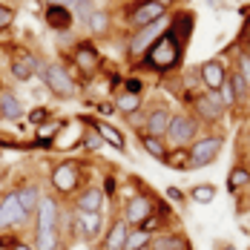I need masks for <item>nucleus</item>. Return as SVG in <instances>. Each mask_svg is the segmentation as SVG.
<instances>
[{"label": "nucleus", "mask_w": 250, "mask_h": 250, "mask_svg": "<svg viewBox=\"0 0 250 250\" xmlns=\"http://www.w3.org/2000/svg\"><path fill=\"white\" fill-rule=\"evenodd\" d=\"M184 49H187V46L167 29V32L150 46V52L138 61V66H141V69H150V72H158V75H167V72L178 69Z\"/></svg>", "instance_id": "nucleus-1"}, {"label": "nucleus", "mask_w": 250, "mask_h": 250, "mask_svg": "<svg viewBox=\"0 0 250 250\" xmlns=\"http://www.w3.org/2000/svg\"><path fill=\"white\" fill-rule=\"evenodd\" d=\"M61 207L55 199H41L38 204V227H35V250L61 248Z\"/></svg>", "instance_id": "nucleus-2"}, {"label": "nucleus", "mask_w": 250, "mask_h": 250, "mask_svg": "<svg viewBox=\"0 0 250 250\" xmlns=\"http://www.w3.org/2000/svg\"><path fill=\"white\" fill-rule=\"evenodd\" d=\"M167 26H170V15L167 18H161V21H152L150 26H141V29H132L129 32V38H126V58L129 61H141L150 46L167 32Z\"/></svg>", "instance_id": "nucleus-3"}, {"label": "nucleus", "mask_w": 250, "mask_h": 250, "mask_svg": "<svg viewBox=\"0 0 250 250\" xmlns=\"http://www.w3.org/2000/svg\"><path fill=\"white\" fill-rule=\"evenodd\" d=\"M199 138V118L193 112H173L170 126L164 132L167 147H190Z\"/></svg>", "instance_id": "nucleus-4"}, {"label": "nucleus", "mask_w": 250, "mask_h": 250, "mask_svg": "<svg viewBox=\"0 0 250 250\" xmlns=\"http://www.w3.org/2000/svg\"><path fill=\"white\" fill-rule=\"evenodd\" d=\"M190 170H201V167H207V164H216L219 161V155L225 150V135H199L190 147Z\"/></svg>", "instance_id": "nucleus-5"}, {"label": "nucleus", "mask_w": 250, "mask_h": 250, "mask_svg": "<svg viewBox=\"0 0 250 250\" xmlns=\"http://www.w3.org/2000/svg\"><path fill=\"white\" fill-rule=\"evenodd\" d=\"M41 78H43V83H46V89L55 92L58 98H75L78 86L72 75H69V69L63 66V63H41Z\"/></svg>", "instance_id": "nucleus-6"}, {"label": "nucleus", "mask_w": 250, "mask_h": 250, "mask_svg": "<svg viewBox=\"0 0 250 250\" xmlns=\"http://www.w3.org/2000/svg\"><path fill=\"white\" fill-rule=\"evenodd\" d=\"M167 15H170V12H167L164 6L152 3V0H132L129 9H126V26H129V32H132V29L150 26L152 21H161V18H167Z\"/></svg>", "instance_id": "nucleus-7"}, {"label": "nucleus", "mask_w": 250, "mask_h": 250, "mask_svg": "<svg viewBox=\"0 0 250 250\" xmlns=\"http://www.w3.org/2000/svg\"><path fill=\"white\" fill-rule=\"evenodd\" d=\"M227 72H230V69L225 66V61H222V58H210V61L199 63L196 78H199L201 89H207V92H219V89L227 83Z\"/></svg>", "instance_id": "nucleus-8"}, {"label": "nucleus", "mask_w": 250, "mask_h": 250, "mask_svg": "<svg viewBox=\"0 0 250 250\" xmlns=\"http://www.w3.org/2000/svg\"><path fill=\"white\" fill-rule=\"evenodd\" d=\"M26 216L23 207H21V199H18V190H9L0 196V230H18L23 225Z\"/></svg>", "instance_id": "nucleus-9"}, {"label": "nucleus", "mask_w": 250, "mask_h": 250, "mask_svg": "<svg viewBox=\"0 0 250 250\" xmlns=\"http://www.w3.org/2000/svg\"><path fill=\"white\" fill-rule=\"evenodd\" d=\"M196 118L204 121V124H216V121H222L225 118V104L219 98V92H207V89H201L199 95H196Z\"/></svg>", "instance_id": "nucleus-10"}, {"label": "nucleus", "mask_w": 250, "mask_h": 250, "mask_svg": "<svg viewBox=\"0 0 250 250\" xmlns=\"http://www.w3.org/2000/svg\"><path fill=\"white\" fill-rule=\"evenodd\" d=\"M155 213V204L147 193H135L132 199L124 201V222L129 227H141Z\"/></svg>", "instance_id": "nucleus-11"}, {"label": "nucleus", "mask_w": 250, "mask_h": 250, "mask_svg": "<svg viewBox=\"0 0 250 250\" xmlns=\"http://www.w3.org/2000/svg\"><path fill=\"white\" fill-rule=\"evenodd\" d=\"M52 187H55L61 196L75 193L78 187H81V167H78L75 161H63V164H58L55 173H52Z\"/></svg>", "instance_id": "nucleus-12"}, {"label": "nucleus", "mask_w": 250, "mask_h": 250, "mask_svg": "<svg viewBox=\"0 0 250 250\" xmlns=\"http://www.w3.org/2000/svg\"><path fill=\"white\" fill-rule=\"evenodd\" d=\"M72 63H75L83 75H95V69H98V63H101L98 46L92 41H78L75 49H72Z\"/></svg>", "instance_id": "nucleus-13"}, {"label": "nucleus", "mask_w": 250, "mask_h": 250, "mask_svg": "<svg viewBox=\"0 0 250 250\" xmlns=\"http://www.w3.org/2000/svg\"><path fill=\"white\" fill-rule=\"evenodd\" d=\"M167 29L187 46L190 38H193V29H196V15H193L190 9H178L175 15H170V26H167Z\"/></svg>", "instance_id": "nucleus-14"}, {"label": "nucleus", "mask_w": 250, "mask_h": 250, "mask_svg": "<svg viewBox=\"0 0 250 250\" xmlns=\"http://www.w3.org/2000/svg\"><path fill=\"white\" fill-rule=\"evenodd\" d=\"M43 21H46V26L55 29V32H66V29L75 26V12L66 9V6H46Z\"/></svg>", "instance_id": "nucleus-15"}, {"label": "nucleus", "mask_w": 250, "mask_h": 250, "mask_svg": "<svg viewBox=\"0 0 250 250\" xmlns=\"http://www.w3.org/2000/svg\"><path fill=\"white\" fill-rule=\"evenodd\" d=\"M170 118H173V112H170L167 106H155V109H150L147 118H144V132H147V135L164 138V132H167V126H170Z\"/></svg>", "instance_id": "nucleus-16"}, {"label": "nucleus", "mask_w": 250, "mask_h": 250, "mask_svg": "<svg viewBox=\"0 0 250 250\" xmlns=\"http://www.w3.org/2000/svg\"><path fill=\"white\" fill-rule=\"evenodd\" d=\"M147 250H190V239L184 233H152Z\"/></svg>", "instance_id": "nucleus-17"}, {"label": "nucleus", "mask_w": 250, "mask_h": 250, "mask_svg": "<svg viewBox=\"0 0 250 250\" xmlns=\"http://www.w3.org/2000/svg\"><path fill=\"white\" fill-rule=\"evenodd\" d=\"M104 204H106V196H104L101 187H86V190L75 199V207L81 213H101Z\"/></svg>", "instance_id": "nucleus-18"}, {"label": "nucleus", "mask_w": 250, "mask_h": 250, "mask_svg": "<svg viewBox=\"0 0 250 250\" xmlns=\"http://www.w3.org/2000/svg\"><path fill=\"white\" fill-rule=\"evenodd\" d=\"M38 69H41V63H38L35 55H29V52H18V55L12 58V75L18 78V81H29Z\"/></svg>", "instance_id": "nucleus-19"}, {"label": "nucleus", "mask_w": 250, "mask_h": 250, "mask_svg": "<svg viewBox=\"0 0 250 250\" xmlns=\"http://www.w3.org/2000/svg\"><path fill=\"white\" fill-rule=\"evenodd\" d=\"M78 222H81V236H83L86 242L101 239V233H104V219H101V213H81V210H78Z\"/></svg>", "instance_id": "nucleus-20"}, {"label": "nucleus", "mask_w": 250, "mask_h": 250, "mask_svg": "<svg viewBox=\"0 0 250 250\" xmlns=\"http://www.w3.org/2000/svg\"><path fill=\"white\" fill-rule=\"evenodd\" d=\"M0 115L6 121H21L23 118V104L18 101V95L12 89H0Z\"/></svg>", "instance_id": "nucleus-21"}, {"label": "nucleus", "mask_w": 250, "mask_h": 250, "mask_svg": "<svg viewBox=\"0 0 250 250\" xmlns=\"http://www.w3.org/2000/svg\"><path fill=\"white\" fill-rule=\"evenodd\" d=\"M126 236H129V225H126L124 219H118L115 225L106 230V236H104V250H124Z\"/></svg>", "instance_id": "nucleus-22"}, {"label": "nucleus", "mask_w": 250, "mask_h": 250, "mask_svg": "<svg viewBox=\"0 0 250 250\" xmlns=\"http://www.w3.org/2000/svg\"><path fill=\"white\" fill-rule=\"evenodd\" d=\"M92 121V118H89ZM92 126L101 132V138H104V144H109V147H115L118 152H124L126 147V138H124V132L118 129V126H112V124H106V121H92Z\"/></svg>", "instance_id": "nucleus-23"}, {"label": "nucleus", "mask_w": 250, "mask_h": 250, "mask_svg": "<svg viewBox=\"0 0 250 250\" xmlns=\"http://www.w3.org/2000/svg\"><path fill=\"white\" fill-rule=\"evenodd\" d=\"M138 144H141V147H144V152H147L150 158H155V161H164V158H167V152H170L167 141H164V138H158V135L138 132Z\"/></svg>", "instance_id": "nucleus-24"}, {"label": "nucleus", "mask_w": 250, "mask_h": 250, "mask_svg": "<svg viewBox=\"0 0 250 250\" xmlns=\"http://www.w3.org/2000/svg\"><path fill=\"white\" fill-rule=\"evenodd\" d=\"M164 167H170L175 173H190V150L187 147H170L167 158L161 161Z\"/></svg>", "instance_id": "nucleus-25"}, {"label": "nucleus", "mask_w": 250, "mask_h": 250, "mask_svg": "<svg viewBox=\"0 0 250 250\" xmlns=\"http://www.w3.org/2000/svg\"><path fill=\"white\" fill-rule=\"evenodd\" d=\"M112 106L121 112V115H132V112H141V95H132V92H124V89H118L115 92V98H112Z\"/></svg>", "instance_id": "nucleus-26"}, {"label": "nucleus", "mask_w": 250, "mask_h": 250, "mask_svg": "<svg viewBox=\"0 0 250 250\" xmlns=\"http://www.w3.org/2000/svg\"><path fill=\"white\" fill-rule=\"evenodd\" d=\"M245 187H250V167L248 164H236L230 175H227V190L230 193H242Z\"/></svg>", "instance_id": "nucleus-27"}, {"label": "nucleus", "mask_w": 250, "mask_h": 250, "mask_svg": "<svg viewBox=\"0 0 250 250\" xmlns=\"http://www.w3.org/2000/svg\"><path fill=\"white\" fill-rule=\"evenodd\" d=\"M18 199H21V207H23L26 216H32V213H38V204H41V190L35 187V184H29L23 190H18Z\"/></svg>", "instance_id": "nucleus-28"}, {"label": "nucleus", "mask_w": 250, "mask_h": 250, "mask_svg": "<svg viewBox=\"0 0 250 250\" xmlns=\"http://www.w3.org/2000/svg\"><path fill=\"white\" fill-rule=\"evenodd\" d=\"M152 233L144 227H129V236H126V248L124 250H147L150 248Z\"/></svg>", "instance_id": "nucleus-29"}, {"label": "nucleus", "mask_w": 250, "mask_h": 250, "mask_svg": "<svg viewBox=\"0 0 250 250\" xmlns=\"http://www.w3.org/2000/svg\"><path fill=\"white\" fill-rule=\"evenodd\" d=\"M187 196L196 201V204H213L216 196H219V190H216V184H196V187H190Z\"/></svg>", "instance_id": "nucleus-30"}, {"label": "nucleus", "mask_w": 250, "mask_h": 250, "mask_svg": "<svg viewBox=\"0 0 250 250\" xmlns=\"http://www.w3.org/2000/svg\"><path fill=\"white\" fill-rule=\"evenodd\" d=\"M83 121H86V129L81 132V144H83L86 150L98 152L101 147H104V138H101V132H98V129L92 126V121H89V118H83Z\"/></svg>", "instance_id": "nucleus-31"}, {"label": "nucleus", "mask_w": 250, "mask_h": 250, "mask_svg": "<svg viewBox=\"0 0 250 250\" xmlns=\"http://www.w3.org/2000/svg\"><path fill=\"white\" fill-rule=\"evenodd\" d=\"M227 83L233 86V92H236V98H239V101H248L250 98V86L245 83V78L239 75V72H233V69H230V72H227Z\"/></svg>", "instance_id": "nucleus-32"}, {"label": "nucleus", "mask_w": 250, "mask_h": 250, "mask_svg": "<svg viewBox=\"0 0 250 250\" xmlns=\"http://www.w3.org/2000/svg\"><path fill=\"white\" fill-rule=\"evenodd\" d=\"M86 26H89L92 35H104V32H109V15L106 12H92V18L86 21Z\"/></svg>", "instance_id": "nucleus-33"}, {"label": "nucleus", "mask_w": 250, "mask_h": 250, "mask_svg": "<svg viewBox=\"0 0 250 250\" xmlns=\"http://www.w3.org/2000/svg\"><path fill=\"white\" fill-rule=\"evenodd\" d=\"M63 121H46V124H41L38 126V135H41V144H43V141H52V138H55V135H58V132H61V129H63Z\"/></svg>", "instance_id": "nucleus-34"}, {"label": "nucleus", "mask_w": 250, "mask_h": 250, "mask_svg": "<svg viewBox=\"0 0 250 250\" xmlns=\"http://www.w3.org/2000/svg\"><path fill=\"white\" fill-rule=\"evenodd\" d=\"M233 72H239V75L245 78V83L250 86V58L242 49L236 52V66H233Z\"/></svg>", "instance_id": "nucleus-35"}, {"label": "nucleus", "mask_w": 250, "mask_h": 250, "mask_svg": "<svg viewBox=\"0 0 250 250\" xmlns=\"http://www.w3.org/2000/svg\"><path fill=\"white\" fill-rule=\"evenodd\" d=\"M72 12H75V21H83V23H86V21L92 18V12H95V3H92V0H78Z\"/></svg>", "instance_id": "nucleus-36"}, {"label": "nucleus", "mask_w": 250, "mask_h": 250, "mask_svg": "<svg viewBox=\"0 0 250 250\" xmlns=\"http://www.w3.org/2000/svg\"><path fill=\"white\" fill-rule=\"evenodd\" d=\"M219 98H222V104H225V109H233V106L239 104V98H236V92H233L230 83H225V86L219 89Z\"/></svg>", "instance_id": "nucleus-37"}, {"label": "nucleus", "mask_w": 250, "mask_h": 250, "mask_svg": "<svg viewBox=\"0 0 250 250\" xmlns=\"http://www.w3.org/2000/svg\"><path fill=\"white\" fill-rule=\"evenodd\" d=\"M121 89H124V92H132V95H144V81H141V78H126Z\"/></svg>", "instance_id": "nucleus-38"}, {"label": "nucleus", "mask_w": 250, "mask_h": 250, "mask_svg": "<svg viewBox=\"0 0 250 250\" xmlns=\"http://www.w3.org/2000/svg\"><path fill=\"white\" fill-rule=\"evenodd\" d=\"M104 181H106V184H104V196H106V199H115V196H118V178H115V175H106Z\"/></svg>", "instance_id": "nucleus-39"}, {"label": "nucleus", "mask_w": 250, "mask_h": 250, "mask_svg": "<svg viewBox=\"0 0 250 250\" xmlns=\"http://www.w3.org/2000/svg\"><path fill=\"white\" fill-rule=\"evenodd\" d=\"M49 118H52V109H43V106L32 109V115H29V121H32V124H43V121H49Z\"/></svg>", "instance_id": "nucleus-40"}, {"label": "nucleus", "mask_w": 250, "mask_h": 250, "mask_svg": "<svg viewBox=\"0 0 250 250\" xmlns=\"http://www.w3.org/2000/svg\"><path fill=\"white\" fill-rule=\"evenodd\" d=\"M12 21H15V12H12L9 6H0V32H3V29H9Z\"/></svg>", "instance_id": "nucleus-41"}, {"label": "nucleus", "mask_w": 250, "mask_h": 250, "mask_svg": "<svg viewBox=\"0 0 250 250\" xmlns=\"http://www.w3.org/2000/svg\"><path fill=\"white\" fill-rule=\"evenodd\" d=\"M167 199L175 201V204H184V190H178V187H167Z\"/></svg>", "instance_id": "nucleus-42"}, {"label": "nucleus", "mask_w": 250, "mask_h": 250, "mask_svg": "<svg viewBox=\"0 0 250 250\" xmlns=\"http://www.w3.org/2000/svg\"><path fill=\"white\" fill-rule=\"evenodd\" d=\"M78 0H46V6H66V9H75Z\"/></svg>", "instance_id": "nucleus-43"}, {"label": "nucleus", "mask_w": 250, "mask_h": 250, "mask_svg": "<svg viewBox=\"0 0 250 250\" xmlns=\"http://www.w3.org/2000/svg\"><path fill=\"white\" fill-rule=\"evenodd\" d=\"M152 3H158V6H164V9L170 12V9H173V6L178 3V0H152Z\"/></svg>", "instance_id": "nucleus-44"}, {"label": "nucleus", "mask_w": 250, "mask_h": 250, "mask_svg": "<svg viewBox=\"0 0 250 250\" xmlns=\"http://www.w3.org/2000/svg\"><path fill=\"white\" fill-rule=\"evenodd\" d=\"M219 250H239L236 245H230V242H219Z\"/></svg>", "instance_id": "nucleus-45"}, {"label": "nucleus", "mask_w": 250, "mask_h": 250, "mask_svg": "<svg viewBox=\"0 0 250 250\" xmlns=\"http://www.w3.org/2000/svg\"><path fill=\"white\" fill-rule=\"evenodd\" d=\"M12 250H35V248H32V245H26V242H18Z\"/></svg>", "instance_id": "nucleus-46"}, {"label": "nucleus", "mask_w": 250, "mask_h": 250, "mask_svg": "<svg viewBox=\"0 0 250 250\" xmlns=\"http://www.w3.org/2000/svg\"><path fill=\"white\" fill-rule=\"evenodd\" d=\"M0 250H6V245H3V242H0Z\"/></svg>", "instance_id": "nucleus-47"}, {"label": "nucleus", "mask_w": 250, "mask_h": 250, "mask_svg": "<svg viewBox=\"0 0 250 250\" xmlns=\"http://www.w3.org/2000/svg\"><path fill=\"white\" fill-rule=\"evenodd\" d=\"M0 118H3V115H0Z\"/></svg>", "instance_id": "nucleus-48"}, {"label": "nucleus", "mask_w": 250, "mask_h": 250, "mask_svg": "<svg viewBox=\"0 0 250 250\" xmlns=\"http://www.w3.org/2000/svg\"><path fill=\"white\" fill-rule=\"evenodd\" d=\"M0 89H3V86H0Z\"/></svg>", "instance_id": "nucleus-49"}]
</instances>
